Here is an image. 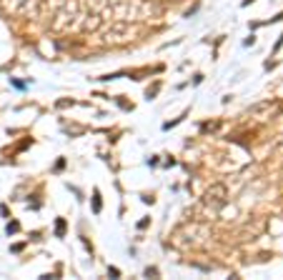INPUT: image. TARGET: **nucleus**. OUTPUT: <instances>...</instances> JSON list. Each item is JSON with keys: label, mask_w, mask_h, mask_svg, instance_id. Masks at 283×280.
Returning <instances> with one entry per match:
<instances>
[{"label": "nucleus", "mask_w": 283, "mask_h": 280, "mask_svg": "<svg viewBox=\"0 0 283 280\" xmlns=\"http://www.w3.org/2000/svg\"><path fill=\"white\" fill-rule=\"evenodd\" d=\"M55 233H58V235H65V220H58V223H55Z\"/></svg>", "instance_id": "1"}]
</instances>
